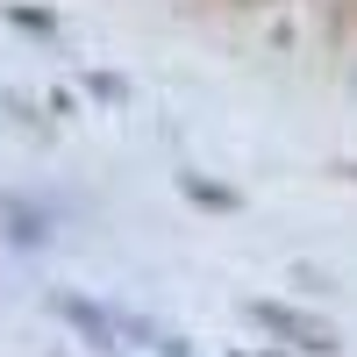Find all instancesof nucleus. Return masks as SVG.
Here are the masks:
<instances>
[{
    "label": "nucleus",
    "mask_w": 357,
    "mask_h": 357,
    "mask_svg": "<svg viewBox=\"0 0 357 357\" xmlns=\"http://www.w3.org/2000/svg\"><path fill=\"white\" fill-rule=\"evenodd\" d=\"M186 193H193V200H207V207H236V193H222V186H207V178H186Z\"/></svg>",
    "instance_id": "nucleus-1"
}]
</instances>
